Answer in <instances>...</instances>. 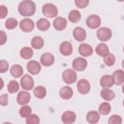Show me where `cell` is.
Wrapping results in <instances>:
<instances>
[{
	"mask_svg": "<svg viewBox=\"0 0 124 124\" xmlns=\"http://www.w3.org/2000/svg\"><path fill=\"white\" fill-rule=\"evenodd\" d=\"M100 95L103 99L107 101H110L113 99L115 96L113 91L107 88H104L101 90Z\"/></svg>",
	"mask_w": 124,
	"mask_h": 124,
	"instance_id": "cell-24",
	"label": "cell"
},
{
	"mask_svg": "<svg viewBox=\"0 0 124 124\" xmlns=\"http://www.w3.org/2000/svg\"><path fill=\"white\" fill-rule=\"evenodd\" d=\"M36 26L39 30L46 31L49 28L50 24L49 21L46 19L45 18H41L37 21Z\"/></svg>",
	"mask_w": 124,
	"mask_h": 124,
	"instance_id": "cell-23",
	"label": "cell"
},
{
	"mask_svg": "<svg viewBox=\"0 0 124 124\" xmlns=\"http://www.w3.org/2000/svg\"><path fill=\"white\" fill-rule=\"evenodd\" d=\"M87 65V60L81 57L76 58L73 60L72 63V66L74 69L78 71L84 70L86 68Z\"/></svg>",
	"mask_w": 124,
	"mask_h": 124,
	"instance_id": "cell-9",
	"label": "cell"
},
{
	"mask_svg": "<svg viewBox=\"0 0 124 124\" xmlns=\"http://www.w3.org/2000/svg\"><path fill=\"white\" fill-rule=\"evenodd\" d=\"M7 89L8 92L11 93H16L19 89V83L16 80H11L10 81L7 86Z\"/></svg>",
	"mask_w": 124,
	"mask_h": 124,
	"instance_id": "cell-31",
	"label": "cell"
},
{
	"mask_svg": "<svg viewBox=\"0 0 124 124\" xmlns=\"http://www.w3.org/2000/svg\"><path fill=\"white\" fill-rule=\"evenodd\" d=\"M9 68V63L5 60L0 61V72L1 73L6 72Z\"/></svg>",
	"mask_w": 124,
	"mask_h": 124,
	"instance_id": "cell-37",
	"label": "cell"
},
{
	"mask_svg": "<svg viewBox=\"0 0 124 124\" xmlns=\"http://www.w3.org/2000/svg\"><path fill=\"white\" fill-rule=\"evenodd\" d=\"M26 123L28 124H38L40 123V119L36 114H31L27 118Z\"/></svg>",
	"mask_w": 124,
	"mask_h": 124,
	"instance_id": "cell-35",
	"label": "cell"
},
{
	"mask_svg": "<svg viewBox=\"0 0 124 124\" xmlns=\"http://www.w3.org/2000/svg\"><path fill=\"white\" fill-rule=\"evenodd\" d=\"M32 110L29 106H24L20 108L19 114L22 118H28L31 114Z\"/></svg>",
	"mask_w": 124,
	"mask_h": 124,
	"instance_id": "cell-32",
	"label": "cell"
},
{
	"mask_svg": "<svg viewBox=\"0 0 124 124\" xmlns=\"http://www.w3.org/2000/svg\"><path fill=\"white\" fill-rule=\"evenodd\" d=\"M27 68L30 73L32 75H36L40 72L41 67L38 62L34 60H31L28 62Z\"/></svg>",
	"mask_w": 124,
	"mask_h": 124,
	"instance_id": "cell-10",
	"label": "cell"
},
{
	"mask_svg": "<svg viewBox=\"0 0 124 124\" xmlns=\"http://www.w3.org/2000/svg\"><path fill=\"white\" fill-rule=\"evenodd\" d=\"M112 76L113 78L114 84L116 85L122 84L124 81V72L123 70L118 69L115 71Z\"/></svg>",
	"mask_w": 124,
	"mask_h": 124,
	"instance_id": "cell-20",
	"label": "cell"
},
{
	"mask_svg": "<svg viewBox=\"0 0 124 124\" xmlns=\"http://www.w3.org/2000/svg\"><path fill=\"white\" fill-rule=\"evenodd\" d=\"M20 54L23 59L26 60L30 59L33 55V50L31 47H24L21 49Z\"/></svg>",
	"mask_w": 124,
	"mask_h": 124,
	"instance_id": "cell-29",
	"label": "cell"
},
{
	"mask_svg": "<svg viewBox=\"0 0 124 124\" xmlns=\"http://www.w3.org/2000/svg\"><path fill=\"white\" fill-rule=\"evenodd\" d=\"M60 95L62 98L65 100L71 98L73 94L72 89L68 86L62 87L60 90Z\"/></svg>",
	"mask_w": 124,
	"mask_h": 124,
	"instance_id": "cell-19",
	"label": "cell"
},
{
	"mask_svg": "<svg viewBox=\"0 0 124 124\" xmlns=\"http://www.w3.org/2000/svg\"><path fill=\"white\" fill-rule=\"evenodd\" d=\"M73 35L74 38L78 42L84 41L86 37V32L85 30L80 27L75 28L73 31Z\"/></svg>",
	"mask_w": 124,
	"mask_h": 124,
	"instance_id": "cell-13",
	"label": "cell"
},
{
	"mask_svg": "<svg viewBox=\"0 0 124 124\" xmlns=\"http://www.w3.org/2000/svg\"><path fill=\"white\" fill-rule=\"evenodd\" d=\"M55 61L54 56L50 53L46 52L42 55L40 62L43 65L45 66H50L52 65Z\"/></svg>",
	"mask_w": 124,
	"mask_h": 124,
	"instance_id": "cell-12",
	"label": "cell"
},
{
	"mask_svg": "<svg viewBox=\"0 0 124 124\" xmlns=\"http://www.w3.org/2000/svg\"><path fill=\"white\" fill-rule=\"evenodd\" d=\"M89 2L88 0H76L75 3L76 6L79 8H84L86 7Z\"/></svg>",
	"mask_w": 124,
	"mask_h": 124,
	"instance_id": "cell-38",
	"label": "cell"
},
{
	"mask_svg": "<svg viewBox=\"0 0 124 124\" xmlns=\"http://www.w3.org/2000/svg\"><path fill=\"white\" fill-rule=\"evenodd\" d=\"M17 21L16 19L13 17H10L6 19L5 25L6 28L9 30H12L15 29L17 26Z\"/></svg>",
	"mask_w": 124,
	"mask_h": 124,
	"instance_id": "cell-33",
	"label": "cell"
},
{
	"mask_svg": "<svg viewBox=\"0 0 124 124\" xmlns=\"http://www.w3.org/2000/svg\"><path fill=\"white\" fill-rule=\"evenodd\" d=\"M81 18V14L79 11L77 10H73L71 11L68 14V19L72 23H75L78 22Z\"/></svg>",
	"mask_w": 124,
	"mask_h": 124,
	"instance_id": "cell-27",
	"label": "cell"
},
{
	"mask_svg": "<svg viewBox=\"0 0 124 124\" xmlns=\"http://www.w3.org/2000/svg\"><path fill=\"white\" fill-rule=\"evenodd\" d=\"M100 119V115L95 110H91L88 112L86 116V119L90 124H96L98 123Z\"/></svg>",
	"mask_w": 124,
	"mask_h": 124,
	"instance_id": "cell-21",
	"label": "cell"
},
{
	"mask_svg": "<svg viewBox=\"0 0 124 124\" xmlns=\"http://www.w3.org/2000/svg\"><path fill=\"white\" fill-rule=\"evenodd\" d=\"M62 78L65 83L70 84L75 82L77 78V75L74 70L68 69L63 71Z\"/></svg>",
	"mask_w": 124,
	"mask_h": 124,
	"instance_id": "cell-3",
	"label": "cell"
},
{
	"mask_svg": "<svg viewBox=\"0 0 124 124\" xmlns=\"http://www.w3.org/2000/svg\"><path fill=\"white\" fill-rule=\"evenodd\" d=\"M8 14L7 8L5 6L1 5L0 6V18L5 17Z\"/></svg>",
	"mask_w": 124,
	"mask_h": 124,
	"instance_id": "cell-39",
	"label": "cell"
},
{
	"mask_svg": "<svg viewBox=\"0 0 124 124\" xmlns=\"http://www.w3.org/2000/svg\"><path fill=\"white\" fill-rule=\"evenodd\" d=\"M122 122V118L118 115L111 116L108 121V123L109 124H120Z\"/></svg>",
	"mask_w": 124,
	"mask_h": 124,
	"instance_id": "cell-36",
	"label": "cell"
},
{
	"mask_svg": "<svg viewBox=\"0 0 124 124\" xmlns=\"http://www.w3.org/2000/svg\"><path fill=\"white\" fill-rule=\"evenodd\" d=\"M98 39L102 41H107L110 39L112 36L111 31L106 27H102L98 29L96 32Z\"/></svg>",
	"mask_w": 124,
	"mask_h": 124,
	"instance_id": "cell-4",
	"label": "cell"
},
{
	"mask_svg": "<svg viewBox=\"0 0 124 124\" xmlns=\"http://www.w3.org/2000/svg\"><path fill=\"white\" fill-rule=\"evenodd\" d=\"M62 122L65 124H71L75 122L76 119V115L72 111H66L62 115Z\"/></svg>",
	"mask_w": 124,
	"mask_h": 124,
	"instance_id": "cell-11",
	"label": "cell"
},
{
	"mask_svg": "<svg viewBox=\"0 0 124 124\" xmlns=\"http://www.w3.org/2000/svg\"><path fill=\"white\" fill-rule=\"evenodd\" d=\"M19 27L22 31L26 32H29L33 30L34 23L30 18H26L20 21Z\"/></svg>",
	"mask_w": 124,
	"mask_h": 124,
	"instance_id": "cell-7",
	"label": "cell"
},
{
	"mask_svg": "<svg viewBox=\"0 0 124 124\" xmlns=\"http://www.w3.org/2000/svg\"><path fill=\"white\" fill-rule=\"evenodd\" d=\"M99 111L102 115L108 114L111 110V106L108 102H103L100 104L98 108Z\"/></svg>",
	"mask_w": 124,
	"mask_h": 124,
	"instance_id": "cell-30",
	"label": "cell"
},
{
	"mask_svg": "<svg viewBox=\"0 0 124 124\" xmlns=\"http://www.w3.org/2000/svg\"><path fill=\"white\" fill-rule=\"evenodd\" d=\"M20 84L22 89L25 90H31L34 86L33 79L29 75L26 74L21 78Z\"/></svg>",
	"mask_w": 124,
	"mask_h": 124,
	"instance_id": "cell-6",
	"label": "cell"
},
{
	"mask_svg": "<svg viewBox=\"0 0 124 124\" xmlns=\"http://www.w3.org/2000/svg\"><path fill=\"white\" fill-rule=\"evenodd\" d=\"M101 19L96 15H92L89 16L86 21L87 25L91 29H95L99 27L101 24Z\"/></svg>",
	"mask_w": 124,
	"mask_h": 124,
	"instance_id": "cell-5",
	"label": "cell"
},
{
	"mask_svg": "<svg viewBox=\"0 0 124 124\" xmlns=\"http://www.w3.org/2000/svg\"><path fill=\"white\" fill-rule=\"evenodd\" d=\"M42 13L46 16L53 18L58 15V11L57 7L52 3H46L42 7Z\"/></svg>",
	"mask_w": 124,
	"mask_h": 124,
	"instance_id": "cell-2",
	"label": "cell"
},
{
	"mask_svg": "<svg viewBox=\"0 0 124 124\" xmlns=\"http://www.w3.org/2000/svg\"><path fill=\"white\" fill-rule=\"evenodd\" d=\"M100 84L101 87L104 88L111 87L114 84L113 77L109 75H104L100 79Z\"/></svg>",
	"mask_w": 124,
	"mask_h": 124,
	"instance_id": "cell-15",
	"label": "cell"
},
{
	"mask_svg": "<svg viewBox=\"0 0 124 124\" xmlns=\"http://www.w3.org/2000/svg\"><path fill=\"white\" fill-rule=\"evenodd\" d=\"M53 25L56 30L62 31L65 28L67 25V20L62 17L58 16L54 20Z\"/></svg>",
	"mask_w": 124,
	"mask_h": 124,
	"instance_id": "cell-17",
	"label": "cell"
},
{
	"mask_svg": "<svg viewBox=\"0 0 124 124\" xmlns=\"http://www.w3.org/2000/svg\"><path fill=\"white\" fill-rule=\"evenodd\" d=\"M31 99V95L29 93L21 91L17 95L16 101L18 104L23 105L28 104Z\"/></svg>",
	"mask_w": 124,
	"mask_h": 124,
	"instance_id": "cell-14",
	"label": "cell"
},
{
	"mask_svg": "<svg viewBox=\"0 0 124 124\" xmlns=\"http://www.w3.org/2000/svg\"><path fill=\"white\" fill-rule=\"evenodd\" d=\"M77 87L78 92L83 94L88 93L90 90V83L85 79H80L77 83Z\"/></svg>",
	"mask_w": 124,
	"mask_h": 124,
	"instance_id": "cell-8",
	"label": "cell"
},
{
	"mask_svg": "<svg viewBox=\"0 0 124 124\" xmlns=\"http://www.w3.org/2000/svg\"><path fill=\"white\" fill-rule=\"evenodd\" d=\"M33 94L35 97L39 99L44 98L46 93V88L41 86L36 87L33 90Z\"/></svg>",
	"mask_w": 124,
	"mask_h": 124,
	"instance_id": "cell-28",
	"label": "cell"
},
{
	"mask_svg": "<svg viewBox=\"0 0 124 124\" xmlns=\"http://www.w3.org/2000/svg\"><path fill=\"white\" fill-rule=\"evenodd\" d=\"M8 102V94H2L0 97V105L2 106H6L7 105Z\"/></svg>",
	"mask_w": 124,
	"mask_h": 124,
	"instance_id": "cell-40",
	"label": "cell"
},
{
	"mask_svg": "<svg viewBox=\"0 0 124 124\" xmlns=\"http://www.w3.org/2000/svg\"><path fill=\"white\" fill-rule=\"evenodd\" d=\"M78 52L82 56L88 57L92 54L93 49L90 45L86 43H82L78 47Z\"/></svg>",
	"mask_w": 124,
	"mask_h": 124,
	"instance_id": "cell-18",
	"label": "cell"
},
{
	"mask_svg": "<svg viewBox=\"0 0 124 124\" xmlns=\"http://www.w3.org/2000/svg\"><path fill=\"white\" fill-rule=\"evenodd\" d=\"M60 51L64 56H69L73 52L72 44L68 41H64L61 43L60 46Z\"/></svg>",
	"mask_w": 124,
	"mask_h": 124,
	"instance_id": "cell-16",
	"label": "cell"
},
{
	"mask_svg": "<svg viewBox=\"0 0 124 124\" xmlns=\"http://www.w3.org/2000/svg\"><path fill=\"white\" fill-rule=\"evenodd\" d=\"M95 52L99 56L104 57L109 53V48L106 44L100 43L96 47Z\"/></svg>",
	"mask_w": 124,
	"mask_h": 124,
	"instance_id": "cell-22",
	"label": "cell"
},
{
	"mask_svg": "<svg viewBox=\"0 0 124 124\" xmlns=\"http://www.w3.org/2000/svg\"><path fill=\"white\" fill-rule=\"evenodd\" d=\"M104 63L108 66H112L115 62V57L112 53H108L104 58Z\"/></svg>",
	"mask_w": 124,
	"mask_h": 124,
	"instance_id": "cell-34",
	"label": "cell"
},
{
	"mask_svg": "<svg viewBox=\"0 0 124 124\" xmlns=\"http://www.w3.org/2000/svg\"><path fill=\"white\" fill-rule=\"evenodd\" d=\"M19 13L24 16H32L36 11V5L33 1L29 0H23L18 6Z\"/></svg>",
	"mask_w": 124,
	"mask_h": 124,
	"instance_id": "cell-1",
	"label": "cell"
},
{
	"mask_svg": "<svg viewBox=\"0 0 124 124\" xmlns=\"http://www.w3.org/2000/svg\"><path fill=\"white\" fill-rule=\"evenodd\" d=\"M0 44L1 45L4 44L7 40V36L4 31H0Z\"/></svg>",
	"mask_w": 124,
	"mask_h": 124,
	"instance_id": "cell-41",
	"label": "cell"
},
{
	"mask_svg": "<svg viewBox=\"0 0 124 124\" xmlns=\"http://www.w3.org/2000/svg\"><path fill=\"white\" fill-rule=\"evenodd\" d=\"M31 45L33 48L39 49L43 47L44 45V42L43 38L39 36L34 37L31 41Z\"/></svg>",
	"mask_w": 124,
	"mask_h": 124,
	"instance_id": "cell-26",
	"label": "cell"
},
{
	"mask_svg": "<svg viewBox=\"0 0 124 124\" xmlns=\"http://www.w3.org/2000/svg\"><path fill=\"white\" fill-rule=\"evenodd\" d=\"M10 73L13 77L18 78L22 75L23 69L20 65L14 64L11 67Z\"/></svg>",
	"mask_w": 124,
	"mask_h": 124,
	"instance_id": "cell-25",
	"label": "cell"
}]
</instances>
